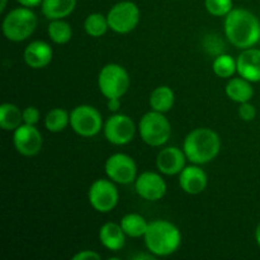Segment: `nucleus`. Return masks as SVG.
Returning a JSON list of instances; mask_svg holds the SVG:
<instances>
[{
    "label": "nucleus",
    "mask_w": 260,
    "mask_h": 260,
    "mask_svg": "<svg viewBox=\"0 0 260 260\" xmlns=\"http://www.w3.org/2000/svg\"><path fill=\"white\" fill-rule=\"evenodd\" d=\"M225 35L240 50L254 47L260 41V20L250 10L236 8L225 17Z\"/></svg>",
    "instance_id": "nucleus-1"
},
{
    "label": "nucleus",
    "mask_w": 260,
    "mask_h": 260,
    "mask_svg": "<svg viewBox=\"0 0 260 260\" xmlns=\"http://www.w3.org/2000/svg\"><path fill=\"white\" fill-rule=\"evenodd\" d=\"M221 150V139L213 129L200 127L187 135L183 142V151L190 162L207 164L216 159Z\"/></svg>",
    "instance_id": "nucleus-2"
},
{
    "label": "nucleus",
    "mask_w": 260,
    "mask_h": 260,
    "mask_svg": "<svg viewBox=\"0 0 260 260\" xmlns=\"http://www.w3.org/2000/svg\"><path fill=\"white\" fill-rule=\"evenodd\" d=\"M145 245L155 256H169L179 249L182 244L180 230L167 220H155L149 222L144 236Z\"/></svg>",
    "instance_id": "nucleus-3"
},
{
    "label": "nucleus",
    "mask_w": 260,
    "mask_h": 260,
    "mask_svg": "<svg viewBox=\"0 0 260 260\" xmlns=\"http://www.w3.org/2000/svg\"><path fill=\"white\" fill-rule=\"evenodd\" d=\"M2 27L7 40L12 42H23L35 32L37 27V17L30 8H15L5 15Z\"/></svg>",
    "instance_id": "nucleus-4"
},
{
    "label": "nucleus",
    "mask_w": 260,
    "mask_h": 260,
    "mask_svg": "<svg viewBox=\"0 0 260 260\" xmlns=\"http://www.w3.org/2000/svg\"><path fill=\"white\" fill-rule=\"evenodd\" d=\"M139 132L145 144L159 147L169 141L172 136V124L165 117V113L151 111L145 113L140 119Z\"/></svg>",
    "instance_id": "nucleus-5"
},
{
    "label": "nucleus",
    "mask_w": 260,
    "mask_h": 260,
    "mask_svg": "<svg viewBox=\"0 0 260 260\" xmlns=\"http://www.w3.org/2000/svg\"><path fill=\"white\" fill-rule=\"evenodd\" d=\"M129 75L123 66L107 63L98 75V88L107 99L122 98L129 88Z\"/></svg>",
    "instance_id": "nucleus-6"
},
{
    "label": "nucleus",
    "mask_w": 260,
    "mask_h": 260,
    "mask_svg": "<svg viewBox=\"0 0 260 260\" xmlns=\"http://www.w3.org/2000/svg\"><path fill=\"white\" fill-rule=\"evenodd\" d=\"M70 126L79 136L93 137L103 129L104 124L98 109L89 104H81L70 112Z\"/></svg>",
    "instance_id": "nucleus-7"
},
{
    "label": "nucleus",
    "mask_w": 260,
    "mask_h": 260,
    "mask_svg": "<svg viewBox=\"0 0 260 260\" xmlns=\"http://www.w3.org/2000/svg\"><path fill=\"white\" fill-rule=\"evenodd\" d=\"M140 9L134 2L123 0L109 9L108 18L109 28L119 35H127L132 32L140 23Z\"/></svg>",
    "instance_id": "nucleus-8"
},
{
    "label": "nucleus",
    "mask_w": 260,
    "mask_h": 260,
    "mask_svg": "<svg viewBox=\"0 0 260 260\" xmlns=\"http://www.w3.org/2000/svg\"><path fill=\"white\" fill-rule=\"evenodd\" d=\"M88 200L96 212L108 213L118 205L119 193L114 182L109 178L96 179L89 188Z\"/></svg>",
    "instance_id": "nucleus-9"
},
{
    "label": "nucleus",
    "mask_w": 260,
    "mask_h": 260,
    "mask_svg": "<svg viewBox=\"0 0 260 260\" xmlns=\"http://www.w3.org/2000/svg\"><path fill=\"white\" fill-rule=\"evenodd\" d=\"M103 132L107 141L116 146H123L134 140L136 124L127 114L116 113L107 119L103 126Z\"/></svg>",
    "instance_id": "nucleus-10"
},
{
    "label": "nucleus",
    "mask_w": 260,
    "mask_h": 260,
    "mask_svg": "<svg viewBox=\"0 0 260 260\" xmlns=\"http://www.w3.org/2000/svg\"><path fill=\"white\" fill-rule=\"evenodd\" d=\"M107 177L118 184H131L137 178V165L129 155L117 152L107 159L106 165Z\"/></svg>",
    "instance_id": "nucleus-11"
},
{
    "label": "nucleus",
    "mask_w": 260,
    "mask_h": 260,
    "mask_svg": "<svg viewBox=\"0 0 260 260\" xmlns=\"http://www.w3.org/2000/svg\"><path fill=\"white\" fill-rule=\"evenodd\" d=\"M13 144L23 156H35L42 149L43 139L37 127L23 123L13 134Z\"/></svg>",
    "instance_id": "nucleus-12"
},
{
    "label": "nucleus",
    "mask_w": 260,
    "mask_h": 260,
    "mask_svg": "<svg viewBox=\"0 0 260 260\" xmlns=\"http://www.w3.org/2000/svg\"><path fill=\"white\" fill-rule=\"evenodd\" d=\"M135 189L142 200L155 202L165 196L167 183L157 173L144 172L135 180Z\"/></svg>",
    "instance_id": "nucleus-13"
},
{
    "label": "nucleus",
    "mask_w": 260,
    "mask_h": 260,
    "mask_svg": "<svg viewBox=\"0 0 260 260\" xmlns=\"http://www.w3.org/2000/svg\"><path fill=\"white\" fill-rule=\"evenodd\" d=\"M184 151L177 146L164 147L156 156V167L165 175H177L185 168L187 161Z\"/></svg>",
    "instance_id": "nucleus-14"
},
{
    "label": "nucleus",
    "mask_w": 260,
    "mask_h": 260,
    "mask_svg": "<svg viewBox=\"0 0 260 260\" xmlns=\"http://www.w3.org/2000/svg\"><path fill=\"white\" fill-rule=\"evenodd\" d=\"M208 178L205 170L200 165L193 164L185 167L179 173V185L188 194H200L207 188Z\"/></svg>",
    "instance_id": "nucleus-15"
},
{
    "label": "nucleus",
    "mask_w": 260,
    "mask_h": 260,
    "mask_svg": "<svg viewBox=\"0 0 260 260\" xmlns=\"http://www.w3.org/2000/svg\"><path fill=\"white\" fill-rule=\"evenodd\" d=\"M53 57V51L51 46L45 41H33L25 47L23 58L28 68L40 70L50 65Z\"/></svg>",
    "instance_id": "nucleus-16"
},
{
    "label": "nucleus",
    "mask_w": 260,
    "mask_h": 260,
    "mask_svg": "<svg viewBox=\"0 0 260 260\" xmlns=\"http://www.w3.org/2000/svg\"><path fill=\"white\" fill-rule=\"evenodd\" d=\"M238 73L241 78L250 83L260 81V50L259 48H246L236 58Z\"/></svg>",
    "instance_id": "nucleus-17"
},
{
    "label": "nucleus",
    "mask_w": 260,
    "mask_h": 260,
    "mask_svg": "<svg viewBox=\"0 0 260 260\" xmlns=\"http://www.w3.org/2000/svg\"><path fill=\"white\" fill-rule=\"evenodd\" d=\"M126 236L121 223L107 222L99 230V241L104 248L112 251H118L123 248Z\"/></svg>",
    "instance_id": "nucleus-18"
},
{
    "label": "nucleus",
    "mask_w": 260,
    "mask_h": 260,
    "mask_svg": "<svg viewBox=\"0 0 260 260\" xmlns=\"http://www.w3.org/2000/svg\"><path fill=\"white\" fill-rule=\"evenodd\" d=\"M226 95L236 103L250 102L254 96V88L249 80L244 78H233L226 84Z\"/></svg>",
    "instance_id": "nucleus-19"
},
{
    "label": "nucleus",
    "mask_w": 260,
    "mask_h": 260,
    "mask_svg": "<svg viewBox=\"0 0 260 260\" xmlns=\"http://www.w3.org/2000/svg\"><path fill=\"white\" fill-rule=\"evenodd\" d=\"M76 0H42L41 10L47 19H63L74 12Z\"/></svg>",
    "instance_id": "nucleus-20"
},
{
    "label": "nucleus",
    "mask_w": 260,
    "mask_h": 260,
    "mask_svg": "<svg viewBox=\"0 0 260 260\" xmlns=\"http://www.w3.org/2000/svg\"><path fill=\"white\" fill-rule=\"evenodd\" d=\"M149 102L152 111L167 113L174 106L175 94L170 86L160 85L151 91Z\"/></svg>",
    "instance_id": "nucleus-21"
},
{
    "label": "nucleus",
    "mask_w": 260,
    "mask_h": 260,
    "mask_svg": "<svg viewBox=\"0 0 260 260\" xmlns=\"http://www.w3.org/2000/svg\"><path fill=\"white\" fill-rule=\"evenodd\" d=\"M23 124V111L13 103H3L0 107V127L4 131H15Z\"/></svg>",
    "instance_id": "nucleus-22"
},
{
    "label": "nucleus",
    "mask_w": 260,
    "mask_h": 260,
    "mask_svg": "<svg viewBox=\"0 0 260 260\" xmlns=\"http://www.w3.org/2000/svg\"><path fill=\"white\" fill-rule=\"evenodd\" d=\"M121 226L129 238H142L146 234L149 222L139 213H127L121 218Z\"/></svg>",
    "instance_id": "nucleus-23"
},
{
    "label": "nucleus",
    "mask_w": 260,
    "mask_h": 260,
    "mask_svg": "<svg viewBox=\"0 0 260 260\" xmlns=\"http://www.w3.org/2000/svg\"><path fill=\"white\" fill-rule=\"evenodd\" d=\"M70 124V113L63 108H53L46 114L45 127L50 132H62Z\"/></svg>",
    "instance_id": "nucleus-24"
},
{
    "label": "nucleus",
    "mask_w": 260,
    "mask_h": 260,
    "mask_svg": "<svg viewBox=\"0 0 260 260\" xmlns=\"http://www.w3.org/2000/svg\"><path fill=\"white\" fill-rule=\"evenodd\" d=\"M84 29L90 37H102L109 29L108 18L102 13H91L84 20Z\"/></svg>",
    "instance_id": "nucleus-25"
},
{
    "label": "nucleus",
    "mask_w": 260,
    "mask_h": 260,
    "mask_svg": "<svg viewBox=\"0 0 260 260\" xmlns=\"http://www.w3.org/2000/svg\"><path fill=\"white\" fill-rule=\"evenodd\" d=\"M48 37L57 45H65L73 37V28L66 20L55 19L51 20L47 27Z\"/></svg>",
    "instance_id": "nucleus-26"
},
{
    "label": "nucleus",
    "mask_w": 260,
    "mask_h": 260,
    "mask_svg": "<svg viewBox=\"0 0 260 260\" xmlns=\"http://www.w3.org/2000/svg\"><path fill=\"white\" fill-rule=\"evenodd\" d=\"M212 70L218 78L229 79L238 71V63L233 56L228 53H220L213 60Z\"/></svg>",
    "instance_id": "nucleus-27"
},
{
    "label": "nucleus",
    "mask_w": 260,
    "mask_h": 260,
    "mask_svg": "<svg viewBox=\"0 0 260 260\" xmlns=\"http://www.w3.org/2000/svg\"><path fill=\"white\" fill-rule=\"evenodd\" d=\"M205 7L213 17H226L234 9L233 0H205Z\"/></svg>",
    "instance_id": "nucleus-28"
},
{
    "label": "nucleus",
    "mask_w": 260,
    "mask_h": 260,
    "mask_svg": "<svg viewBox=\"0 0 260 260\" xmlns=\"http://www.w3.org/2000/svg\"><path fill=\"white\" fill-rule=\"evenodd\" d=\"M238 112H239V117H240V118L245 122L253 121L256 116L255 106H254V104H251L250 102L240 103Z\"/></svg>",
    "instance_id": "nucleus-29"
},
{
    "label": "nucleus",
    "mask_w": 260,
    "mask_h": 260,
    "mask_svg": "<svg viewBox=\"0 0 260 260\" xmlns=\"http://www.w3.org/2000/svg\"><path fill=\"white\" fill-rule=\"evenodd\" d=\"M40 117L41 113L36 107L29 106L23 109V123L36 126L38 123V121H40Z\"/></svg>",
    "instance_id": "nucleus-30"
},
{
    "label": "nucleus",
    "mask_w": 260,
    "mask_h": 260,
    "mask_svg": "<svg viewBox=\"0 0 260 260\" xmlns=\"http://www.w3.org/2000/svg\"><path fill=\"white\" fill-rule=\"evenodd\" d=\"M101 254L93 250H83L73 256V260H88V259H101Z\"/></svg>",
    "instance_id": "nucleus-31"
},
{
    "label": "nucleus",
    "mask_w": 260,
    "mask_h": 260,
    "mask_svg": "<svg viewBox=\"0 0 260 260\" xmlns=\"http://www.w3.org/2000/svg\"><path fill=\"white\" fill-rule=\"evenodd\" d=\"M121 98H111L108 99V103H107V106H108V109L111 112H117L119 108H121Z\"/></svg>",
    "instance_id": "nucleus-32"
},
{
    "label": "nucleus",
    "mask_w": 260,
    "mask_h": 260,
    "mask_svg": "<svg viewBox=\"0 0 260 260\" xmlns=\"http://www.w3.org/2000/svg\"><path fill=\"white\" fill-rule=\"evenodd\" d=\"M22 7H27V8H35L38 7V5L42 4V0H17Z\"/></svg>",
    "instance_id": "nucleus-33"
},
{
    "label": "nucleus",
    "mask_w": 260,
    "mask_h": 260,
    "mask_svg": "<svg viewBox=\"0 0 260 260\" xmlns=\"http://www.w3.org/2000/svg\"><path fill=\"white\" fill-rule=\"evenodd\" d=\"M155 258H156V256H155L152 253H150V254H137V255L132 256V259H136V260H141V259L154 260Z\"/></svg>",
    "instance_id": "nucleus-34"
},
{
    "label": "nucleus",
    "mask_w": 260,
    "mask_h": 260,
    "mask_svg": "<svg viewBox=\"0 0 260 260\" xmlns=\"http://www.w3.org/2000/svg\"><path fill=\"white\" fill-rule=\"evenodd\" d=\"M255 241L260 248V222L258 223V226H256V229H255Z\"/></svg>",
    "instance_id": "nucleus-35"
},
{
    "label": "nucleus",
    "mask_w": 260,
    "mask_h": 260,
    "mask_svg": "<svg viewBox=\"0 0 260 260\" xmlns=\"http://www.w3.org/2000/svg\"><path fill=\"white\" fill-rule=\"evenodd\" d=\"M7 4H8V0H2V3H0V13H4L5 8H7Z\"/></svg>",
    "instance_id": "nucleus-36"
}]
</instances>
